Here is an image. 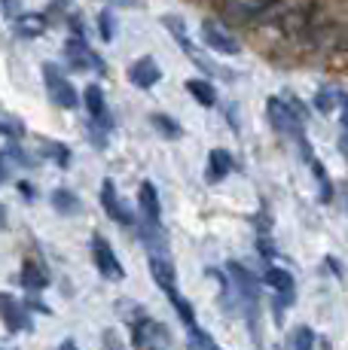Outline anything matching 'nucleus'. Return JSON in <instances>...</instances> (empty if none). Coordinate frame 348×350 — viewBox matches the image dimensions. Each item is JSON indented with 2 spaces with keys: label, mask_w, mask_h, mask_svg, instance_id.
<instances>
[{
  "label": "nucleus",
  "mask_w": 348,
  "mask_h": 350,
  "mask_svg": "<svg viewBox=\"0 0 348 350\" xmlns=\"http://www.w3.org/2000/svg\"><path fill=\"white\" fill-rule=\"evenodd\" d=\"M43 83H46V95L52 98V104L62 107V110H73L79 104V95L77 89L71 85V79L62 73L58 64H43Z\"/></svg>",
  "instance_id": "obj_1"
},
{
  "label": "nucleus",
  "mask_w": 348,
  "mask_h": 350,
  "mask_svg": "<svg viewBox=\"0 0 348 350\" xmlns=\"http://www.w3.org/2000/svg\"><path fill=\"white\" fill-rule=\"evenodd\" d=\"M266 116H269L272 128H275L281 137H293V140L306 137V131H303L306 122L290 110V107H287L284 98H269L266 100Z\"/></svg>",
  "instance_id": "obj_2"
},
{
  "label": "nucleus",
  "mask_w": 348,
  "mask_h": 350,
  "mask_svg": "<svg viewBox=\"0 0 348 350\" xmlns=\"http://www.w3.org/2000/svg\"><path fill=\"white\" fill-rule=\"evenodd\" d=\"M132 335H135L138 350H169L171 347V332L153 317H140L132 323Z\"/></svg>",
  "instance_id": "obj_3"
},
{
  "label": "nucleus",
  "mask_w": 348,
  "mask_h": 350,
  "mask_svg": "<svg viewBox=\"0 0 348 350\" xmlns=\"http://www.w3.org/2000/svg\"><path fill=\"white\" fill-rule=\"evenodd\" d=\"M278 0H223V18L232 25L260 22Z\"/></svg>",
  "instance_id": "obj_4"
},
{
  "label": "nucleus",
  "mask_w": 348,
  "mask_h": 350,
  "mask_svg": "<svg viewBox=\"0 0 348 350\" xmlns=\"http://www.w3.org/2000/svg\"><path fill=\"white\" fill-rule=\"evenodd\" d=\"M92 259H95V268L101 271V278H107V280L125 278V268L119 265L116 253H113L110 241H107L104 234H92Z\"/></svg>",
  "instance_id": "obj_5"
},
{
  "label": "nucleus",
  "mask_w": 348,
  "mask_h": 350,
  "mask_svg": "<svg viewBox=\"0 0 348 350\" xmlns=\"http://www.w3.org/2000/svg\"><path fill=\"white\" fill-rule=\"evenodd\" d=\"M64 55H68L71 70H89V67H95L98 73H104L101 55H95V52L86 46V37H68L64 40Z\"/></svg>",
  "instance_id": "obj_6"
},
{
  "label": "nucleus",
  "mask_w": 348,
  "mask_h": 350,
  "mask_svg": "<svg viewBox=\"0 0 348 350\" xmlns=\"http://www.w3.org/2000/svg\"><path fill=\"white\" fill-rule=\"evenodd\" d=\"M202 40L211 52H217V55H238V52H242V43H238L223 25L211 22V18L202 22Z\"/></svg>",
  "instance_id": "obj_7"
},
{
  "label": "nucleus",
  "mask_w": 348,
  "mask_h": 350,
  "mask_svg": "<svg viewBox=\"0 0 348 350\" xmlns=\"http://www.w3.org/2000/svg\"><path fill=\"white\" fill-rule=\"evenodd\" d=\"M83 104H86V110H89L92 122L110 131V128H113V119H110V110H107V98H104V89H101V85H98V83L86 85V92H83Z\"/></svg>",
  "instance_id": "obj_8"
},
{
  "label": "nucleus",
  "mask_w": 348,
  "mask_h": 350,
  "mask_svg": "<svg viewBox=\"0 0 348 350\" xmlns=\"http://www.w3.org/2000/svg\"><path fill=\"white\" fill-rule=\"evenodd\" d=\"M162 79V67L156 64V58L153 55H144V58H138L135 64L129 67V83L135 85V89H153V85Z\"/></svg>",
  "instance_id": "obj_9"
},
{
  "label": "nucleus",
  "mask_w": 348,
  "mask_h": 350,
  "mask_svg": "<svg viewBox=\"0 0 348 350\" xmlns=\"http://www.w3.org/2000/svg\"><path fill=\"white\" fill-rule=\"evenodd\" d=\"M147 259H150V274H153V280H156V286L162 289L165 295H174V293H177V271H174V265H171L169 256L150 253Z\"/></svg>",
  "instance_id": "obj_10"
},
{
  "label": "nucleus",
  "mask_w": 348,
  "mask_h": 350,
  "mask_svg": "<svg viewBox=\"0 0 348 350\" xmlns=\"http://www.w3.org/2000/svg\"><path fill=\"white\" fill-rule=\"evenodd\" d=\"M138 204H140V217L150 226H162V204H159V192L150 180H144L138 189Z\"/></svg>",
  "instance_id": "obj_11"
},
{
  "label": "nucleus",
  "mask_w": 348,
  "mask_h": 350,
  "mask_svg": "<svg viewBox=\"0 0 348 350\" xmlns=\"http://www.w3.org/2000/svg\"><path fill=\"white\" fill-rule=\"evenodd\" d=\"M3 323L10 332H31L34 323L28 317V305H18L10 293H3Z\"/></svg>",
  "instance_id": "obj_12"
},
{
  "label": "nucleus",
  "mask_w": 348,
  "mask_h": 350,
  "mask_svg": "<svg viewBox=\"0 0 348 350\" xmlns=\"http://www.w3.org/2000/svg\"><path fill=\"white\" fill-rule=\"evenodd\" d=\"M101 204H104V213L113 219V223H123V226L135 223L132 213H129V207L116 198V186H113V180H104L101 183Z\"/></svg>",
  "instance_id": "obj_13"
},
{
  "label": "nucleus",
  "mask_w": 348,
  "mask_h": 350,
  "mask_svg": "<svg viewBox=\"0 0 348 350\" xmlns=\"http://www.w3.org/2000/svg\"><path fill=\"white\" fill-rule=\"evenodd\" d=\"M263 284L269 289H275L284 301H293V289H297V280H293L290 271H284V268H266L263 274Z\"/></svg>",
  "instance_id": "obj_14"
},
{
  "label": "nucleus",
  "mask_w": 348,
  "mask_h": 350,
  "mask_svg": "<svg viewBox=\"0 0 348 350\" xmlns=\"http://www.w3.org/2000/svg\"><path fill=\"white\" fill-rule=\"evenodd\" d=\"M226 271H229V278L236 280L238 295H245L251 305H257V280L251 278V271H247L245 265H238V262H226Z\"/></svg>",
  "instance_id": "obj_15"
},
{
  "label": "nucleus",
  "mask_w": 348,
  "mask_h": 350,
  "mask_svg": "<svg viewBox=\"0 0 348 350\" xmlns=\"http://www.w3.org/2000/svg\"><path fill=\"white\" fill-rule=\"evenodd\" d=\"M232 167H236V161H232V156L226 150H211V156H208V183H220L223 177H229L232 174Z\"/></svg>",
  "instance_id": "obj_16"
},
{
  "label": "nucleus",
  "mask_w": 348,
  "mask_h": 350,
  "mask_svg": "<svg viewBox=\"0 0 348 350\" xmlns=\"http://www.w3.org/2000/svg\"><path fill=\"white\" fill-rule=\"evenodd\" d=\"M46 31V16H40V12H22V16L16 18V33L25 40H37L43 37Z\"/></svg>",
  "instance_id": "obj_17"
},
{
  "label": "nucleus",
  "mask_w": 348,
  "mask_h": 350,
  "mask_svg": "<svg viewBox=\"0 0 348 350\" xmlns=\"http://www.w3.org/2000/svg\"><path fill=\"white\" fill-rule=\"evenodd\" d=\"M49 201L62 217H79V213H83V201H79L77 192H71V189H55L49 195Z\"/></svg>",
  "instance_id": "obj_18"
},
{
  "label": "nucleus",
  "mask_w": 348,
  "mask_h": 350,
  "mask_svg": "<svg viewBox=\"0 0 348 350\" xmlns=\"http://www.w3.org/2000/svg\"><path fill=\"white\" fill-rule=\"evenodd\" d=\"M162 28L171 33L174 43H177L180 49L186 52V55H192V52H196V49H192V43H190V31H186V22H184L180 16H162Z\"/></svg>",
  "instance_id": "obj_19"
},
{
  "label": "nucleus",
  "mask_w": 348,
  "mask_h": 350,
  "mask_svg": "<svg viewBox=\"0 0 348 350\" xmlns=\"http://www.w3.org/2000/svg\"><path fill=\"white\" fill-rule=\"evenodd\" d=\"M18 284L25 289H31V293H40V289L49 284V274H46L37 262H25L22 271H18Z\"/></svg>",
  "instance_id": "obj_20"
},
{
  "label": "nucleus",
  "mask_w": 348,
  "mask_h": 350,
  "mask_svg": "<svg viewBox=\"0 0 348 350\" xmlns=\"http://www.w3.org/2000/svg\"><path fill=\"white\" fill-rule=\"evenodd\" d=\"M184 85H186V92H190V95L196 98L202 107H214V104H217V89H214L208 79H186Z\"/></svg>",
  "instance_id": "obj_21"
},
{
  "label": "nucleus",
  "mask_w": 348,
  "mask_h": 350,
  "mask_svg": "<svg viewBox=\"0 0 348 350\" xmlns=\"http://www.w3.org/2000/svg\"><path fill=\"white\" fill-rule=\"evenodd\" d=\"M150 122H153V128H156L159 134H162V137H169V140H180V137H184V128L174 122L171 116H165V113H153Z\"/></svg>",
  "instance_id": "obj_22"
},
{
  "label": "nucleus",
  "mask_w": 348,
  "mask_h": 350,
  "mask_svg": "<svg viewBox=\"0 0 348 350\" xmlns=\"http://www.w3.org/2000/svg\"><path fill=\"white\" fill-rule=\"evenodd\" d=\"M186 350H220V347H217V341L205 332V329L190 326L186 329Z\"/></svg>",
  "instance_id": "obj_23"
},
{
  "label": "nucleus",
  "mask_w": 348,
  "mask_h": 350,
  "mask_svg": "<svg viewBox=\"0 0 348 350\" xmlns=\"http://www.w3.org/2000/svg\"><path fill=\"white\" fill-rule=\"evenodd\" d=\"M314 347V332L309 326H297L287 338V350H312Z\"/></svg>",
  "instance_id": "obj_24"
},
{
  "label": "nucleus",
  "mask_w": 348,
  "mask_h": 350,
  "mask_svg": "<svg viewBox=\"0 0 348 350\" xmlns=\"http://www.w3.org/2000/svg\"><path fill=\"white\" fill-rule=\"evenodd\" d=\"M309 167H312L314 180H318V189H321V201H333V183H330V177H327L324 165H321V161H318V156H314V159L309 161Z\"/></svg>",
  "instance_id": "obj_25"
},
{
  "label": "nucleus",
  "mask_w": 348,
  "mask_h": 350,
  "mask_svg": "<svg viewBox=\"0 0 348 350\" xmlns=\"http://www.w3.org/2000/svg\"><path fill=\"white\" fill-rule=\"evenodd\" d=\"M0 128H3V140H6V144H16V140L25 137V122H22V119H16V116H10V113L0 119Z\"/></svg>",
  "instance_id": "obj_26"
},
{
  "label": "nucleus",
  "mask_w": 348,
  "mask_h": 350,
  "mask_svg": "<svg viewBox=\"0 0 348 350\" xmlns=\"http://www.w3.org/2000/svg\"><path fill=\"white\" fill-rule=\"evenodd\" d=\"M169 299H171L174 311H177V317L184 320V326H186V329H190V326H196V311H192V305H190V301H186V299H184V295H180V293L169 295Z\"/></svg>",
  "instance_id": "obj_27"
},
{
  "label": "nucleus",
  "mask_w": 348,
  "mask_h": 350,
  "mask_svg": "<svg viewBox=\"0 0 348 350\" xmlns=\"http://www.w3.org/2000/svg\"><path fill=\"white\" fill-rule=\"evenodd\" d=\"M43 152L49 159H55L58 167H71V150L64 144H58V140H46L43 144Z\"/></svg>",
  "instance_id": "obj_28"
},
{
  "label": "nucleus",
  "mask_w": 348,
  "mask_h": 350,
  "mask_svg": "<svg viewBox=\"0 0 348 350\" xmlns=\"http://www.w3.org/2000/svg\"><path fill=\"white\" fill-rule=\"evenodd\" d=\"M336 100H343V95H333V92H327V89H321L318 95H314L312 100V107L321 113V116H330L333 113V107H336Z\"/></svg>",
  "instance_id": "obj_29"
},
{
  "label": "nucleus",
  "mask_w": 348,
  "mask_h": 350,
  "mask_svg": "<svg viewBox=\"0 0 348 350\" xmlns=\"http://www.w3.org/2000/svg\"><path fill=\"white\" fill-rule=\"evenodd\" d=\"M98 31H101V40L110 43L113 40V12H98Z\"/></svg>",
  "instance_id": "obj_30"
},
{
  "label": "nucleus",
  "mask_w": 348,
  "mask_h": 350,
  "mask_svg": "<svg viewBox=\"0 0 348 350\" xmlns=\"http://www.w3.org/2000/svg\"><path fill=\"white\" fill-rule=\"evenodd\" d=\"M22 12H25V0H3V16L6 18H12V22H16Z\"/></svg>",
  "instance_id": "obj_31"
},
{
  "label": "nucleus",
  "mask_w": 348,
  "mask_h": 350,
  "mask_svg": "<svg viewBox=\"0 0 348 350\" xmlns=\"http://www.w3.org/2000/svg\"><path fill=\"white\" fill-rule=\"evenodd\" d=\"M107 128H101V125H95V122H92L89 125V140H92V144H95L98 146V150H104V146H107Z\"/></svg>",
  "instance_id": "obj_32"
},
{
  "label": "nucleus",
  "mask_w": 348,
  "mask_h": 350,
  "mask_svg": "<svg viewBox=\"0 0 348 350\" xmlns=\"http://www.w3.org/2000/svg\"><path fill=\"white\" fill-rule=\"evenodd\" d=\"M284 100H287V107H290V110H293V113H297V116H299V119H303V122H306V119H309V110H306V104H303V100H299V98L287 95Z\"/></svg>",
  "instance_id": "obj_33"
},
{
  "label": "nucleus",
  "mask_w": 348,
  "mask_h": 350,
  "mask_svg": "<svg viewBox=\"0 0 348 350\" xmlns=\"http://www.w3.org/2000/svg\"><path fill=\"white\" fill-rule=\"evenodd\" d=\"M104 347L107 350H123V341L116 338V332H113V329H107V332H104Z\"/></svg>",
  "instance_id": "obj_34"
},
{
  "label": "nucleus",
  "mask_w": 348,
  "mask_h": 350,
  "mask_svg": "<svg viewBox=\"0 0 348 350\" xmlns=\"http://www.w3.org/2000/svg\"><path fill=\"white\" fill-rule=\"evenodd\" d=\"M339 150H343V156L348 159V116L343 119V134H339Z\"/></svg>",
  "instance_id": "obj_35"
},
{
  "label": "nucleus",
  "mask_w": 348,
  "mask_h": 350,
  "mask_svg": "<svg viewBox=\"0 0 348 350\" xmlns=\"http://www.w3.org/2000/svg\"><path fill=\"white\" fill-rule=\"evenodd\" d=\"M327 265L333 268V274H339V278H345V268H343V262H339L336 256H327Z\"/></svg>",
  "instance_id": "obj_36"
},
{
  "label": "nucleus",
  "mask_w": 348,
  "mask_h": 350,
  "mask_svg": "<svg viewBox=\"0 0 348 350\" xmlns=\"http://www.w3.org/2000/svg\"><path fill=\"white\" fill-rule=\"evenodd\" d=\"M110 6H119V10H132V6H138L140 0H107Z\"/></svg>",
  "instance_id": "obj_37"
},
{
  "label": "nucleus",
  "mask_w": 348,
  "mask_h": 350,
  "mask_svg": "<svg viewBox=\"0 0 348 350\" xmlns=\"http://www.w3.org/2000/svg\"><path fill=\"white\" fill-rule=\"evenodd\" d=\"M18 192H22L25 198H34V189H31V183H25V180L18 183Z\"/></svg>",
  "instance_id": "obj_38"
},
{
  "label": "nucleus",
  "mask_w": 348,
  "mask_h": 350,
  "mask_svg": "<svg viewBox=\"0 0 348 350\" xmlns=\"http://www.w3.org/2000/svg\"><path fill=\"white\" fill-rule=\"evenodd\" d=\"M58 350H79V347H77V341L73 338H64L62 345H58Z\"/></svg>",
  "instance_id": "obj_39"
},
{
  "label": "nucleus",
  "mask_w": 348,
  "mask_h": 350,
  "mask_svg": "<svg viewBox=\"0 0 348 350\" xmlns=\"http://www.w3.org/2000/svg\"><path fill=\"white\" fill-rule=\"evenodd\" d=\"M28 308H34V311H40V314H52L49 308H46V305H40V301H28Z\"/></svg>",
  "instance_id": "obj_40"
},
{
  "label": "nucleus",
  "mask_w": 348,
  "mask_h": 350,
  "mask_svg": "<svg viewBox=\"0 0 348 350\" xmlns=\"http://www.w3.org/2000/svg\"><path fill=\"white\" fill-rule=\"evenodd\" d=\"M73 0H52V6H58V10H71Z\"/></svg>",
  "instance_id": "obj_41"
},
{
  "label": "nucleus",
  "mask_w": 348,
  "mask_h": 350,
  "mask_svg": "<svg viewBox=\"0 0 348 350\" xmlns=\"http://www.w3.org/2000/svg\"><path fill=\"white\" fill-rule=\"evenodd\" d=\"M339 195H345V204H348V183H339Z\"/></svg>",
  "instance_id": "obj_42"
},
{
  "label": "nucleus",
  "mask_w": 348,
  "mask_h": 350,
  "mask_svg": "<svg viewBox=\"0 0 348 350\" xmlns=\"http://www.w3.org/2000/svg\"><path fill=\"white\" fill-rule=\"evenodd\" d=\"M343 110H345V116H348V95H343Z\"/></svg>",
  "instance_id": "obj_43"
}]
</instances>
